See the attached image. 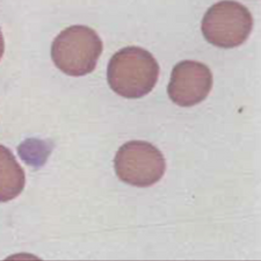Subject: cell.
<instances>
[{"mask_svg":"<svg viewBox=\"0 0 261 261\" xmlns=\"http://www.w3.org/2000/svg\"><path fill=\"white\" fill-rule=\"evenodd\" d=\"M159 77V65L152 54L140 47H127L109 61L107 81L116 94L140 99L153 90Z\"/></svg>","mask_w":261,"mask_h":261,"instance_id":"1","label":"cell"},{"mask_svg":"<svg viewBox=\"0 0 261 261\" xmlns=\"http://www.w3.org/2000/svg\"><path fill=\"white\" fill-rule=\"evenodd\" d=\"M103 44L95 31L86 26H72L53 42L51 58L62 72L82 77L94 71Z\"/></svg>","mask_w":261,"mask_h":261,"instance_id":"2","label":"cell"},{"mask_svg":"<svg viewBox=\"0 0 261 261\" xmlns=\"http://www.w3.org/2000/svg\"><path fill=\"white\" fill-rule=\"evenodd\" d=\"M253 28V18L247 8L232 0H223L207 11L202 20V33L210 44L236 48L243 44Z\"/></svg>","mask_w":261,"mask_h":261,"instance_id":"3","label":"cell"},{"mask_svg":"<svg viewBox=\"0 0 261 261\" xmlns=\"http://www.w3.org/2000/svg\"><path fill=\"white\" fill-rule=\"evenodd\" d=\"M116 175L135 187H150L163 178L166 162L151 143L133 141L122 145L114 159Z\"/></svg>","mask_w":261,"mask_h":261,"instance_id":"4","label":"cell"},{"mask_svg":"<svg viewBox=\"0 0 261 261\" xmlns=\"http://www.w3.org/2000/svg\"><path fill=\"white\" fill-rule=\"evenodd\" d=\"M213 87V73L203 63L182 61L171 73L167 87L170 99L181 107H192L202 102Z\"/></svg>","mask_w":261,"mask_h":261,"instance_id":"5","label":"cell"},{"mask_svg":"<svg viewBox=\"0 0 261 261\" xmlns=\"http://www.w3.org/2000/svg\"><path fill=\"white\" fill-rule=\"evenodd\" d=\"M26 185L22 167L6 146L0 145V202L18 197Z\"/></svg>","mask_w":261,"mask_h":261,"instance_id":"6","label":"cell"},{"mask_svg":"<svg viewBox=\"0 0 261 261\" xmlns=\"http://www.w3.org/2000/svg\"><path fill=\"white\" fill-rule=\"evenodd\" d=\"M4 51H5V42H4L3 33H2V31H0V60H2Z\"/></svg>","mask_w":261,"mask_h":261,"instance_id":"7","label":"cell"}]
</instances>
